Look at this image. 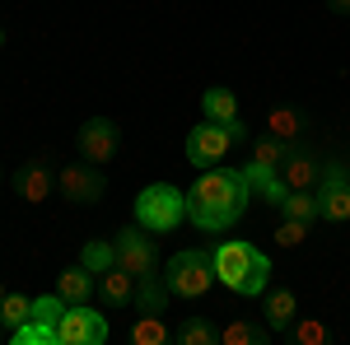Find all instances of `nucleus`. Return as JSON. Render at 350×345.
<instances>
[{
    "label": "nucleus",
    "instance_id": "obj_1",
    "mask_svg": "<svg viewBox=\"0 0 350 345\" xmlns=\"http://www.w3.org/2000/svg\"><path fill=\"white\" fill-rule=\"evenodd\" d=\"M247 196H252V182L243 168H206L196 187L187 191V219L206 234H224L239 224V215L247 210Z\"/></svg>",
    "mask_w": 350,
    "mask_h": 345
},
{
    "label": "nucleus",
    "instance_id": "obj_2",
    "mask_svg": "<svg viewBox=\"0 0 350 345\" xmlns=\"http://www.w3.org/2000/svg\"><path fill=\"white\" fill-rule=\"evenodd\" d=\"M211 262H215V280L229 285L234 294H267L271 262H267V252H257L252 243H243V238L219 243L211 252Z\"/></svg>",
    "mask_w": 350,
    "mask_h": 345
},
{
    "label": "nucleus",
    "instance_id": "obj_3",
    "mask_svg": "<svg viewBox=\"0 0 350 345\" xmlns=\"http://www.w3.org/2000/svg\"><path fill=\"white\" fill-rule=\"evenodd\" d=\"M187 219V191H178L173 182H154L135 196V224L145 234H173Z\"/></svg>",
    "mask_w": 350,
    "mask_h": 345
},
{
    "label": "nucleus",
    "instance_id": "obj_4",
    "mask_svg": "<svg viewBox=\"0 0 350 345\" xmlns=\"http://www.w3.org/2000/svg\"><path fill=\"white\" fill-rule=\"evenodd\" d=\"M163 285H168V294H178V299H201V294L215 285V262H211V252L187 247V252L168 257V266H163Z\"/></svg>",
    "mask_w": 350,
    "mask_h": 345
},
{
    "label": "nucleus",
    "instance_id": "obj_5",
    "mask_svg": "<svg viewBox=\"0 0 350 345\" xmlns=\"http://www.w3.org/2000/svg\"><path fill=\"white\" fill-rule=\"evenodd\" d=\"M56 187H61V201L66 206H98L103 201V191H108V182H103V173L94 168V163H66L61 173H56Z\"/></svg>",
    "mask_w": 350,
    "mask_h": 345
},
{
    "label": "nucleus",
    "instance_id": "obj_6",
    "mask_svg": "<svg viewBox=\"0 0 350 345\" xmlns=\"http://www.w3.org/2000/svg\"><path fill=\"white\" fill-rule=\"evenodd\" d=\"M103 341H108V322L89 303H70L56 322V345H103Z\"/></svg>",
    "mask_w": 350,
    "mask_h": 345
},
{
    "label": "nucleus",
    "instance_id": "obj_7",
    "mask_svg": "<svg viewBox=\"0 0 350 345\" xmlns=\"http://www.w3.org/2000/svg\"><path fill=\"white\" fill-rule=\"evenodd\" d=\"M313 196H318V219H332V224L350 219V173L341 163H323V182Z\"/></svg>",
    "mask_w": 350,
    "mask_h": 345
},
{
    "label": "nucleus",
    "instance_id": "obj_8",
    "mask_svg": "<svg viewBox=\"0 0 350 345\" xmlns=\"http://www.w3.org/2000/svg\"><path fill=\"white\" fill-rule=\"evenodd\" d=\"M112 247H117V266H126L131 275L159 271V247H154V238H145L140 224H135V229H122V234L112 238Z\"/></svg>",
    "mask_w": 350,
    "mask_h": 345
},
{
    "label": "nucleus",
    "instance_id": "obj_9",
    "mask_svg": "<svg viewBox=\"0 0 350 345\" xmlns=\"http://www.w3.org/2000/svg\"><path fill=\"white\" fill-rule=\"evenodd\" d=\"M234 150V140H229V131L219 126V122H201V126H191V135H187V159L196 163V168H215L224 154Z\"/></svg>",
    "mask_w": 350,
    "mask_h": 345
},
{
    "label": "nucleus",
    "instance_id": "obj_10",
    "mask_svg": "<svg viewBox=\"0 0 350 345\" xmlns=\"http://www.w3.org/2000/svg\"><path fill=\"white\" fill-rule=\"evenodd\" d=\"M117 140H122V131H117L112 117H89L80 126V154L89 163H108L117 154Z\"/></svg>",
    "mask_w": 350,
    "mask_h": 345
},
{
    "label": "nucleus",
    "instance_id": "obj_11",
    "mask_svg": "<svg viewBox=\"0 0 350 345\" xmlns=\"http://www.w3.org/2000/svg\"><path fill=\"white\" fill-rule=\"evenodd\" d=\"M280 178H285L290 191H313V187L323 182V163L313 159L308 150L290 145V154H285V163H280Z\"/></svg>",
    "mask_w": 350,
    "mask_h": 345
},
{
    "label": "nucleus",
    "instance_id": "obj_12",
    "mask_svg": "<svg viewBox=\"0 0 350 345\" xmlns=\"http://www.w3.org/2000/svg\"><path fill=\"white\" fill-rule=\"evenodd\" d=\"M14 191L24 196L28 206L52 201V163H47V159H28L24 168L14 173Z\"/></svg>",
    "mask_w": 350,
    "mask_h": 345
},
{
    "label": "nucleus",
    "instance_id": "obj_13",
    "mask_svg": "<svg viewBox=\"0 0 350 345\" xmlns=\"http://www.w3.org/2000/svg\"><path fill=\"white\" fill-rule=\"evenodd\" d=\"M98 299H103L108 308H126V303H135V275L126 271V266L103 271V275H98Z\"/></svg>",
    "mask_w": 350,
    "mask_h": 345
},
{
    "label": "nucleus",
    "instance_id": "obj_14",
    "mask_svg": "<svg viewBox=\"0 0 350 345\" xmlns=\"http://www.w3.org/2000/svg\"><path fill=\"white\" fill-rule=\"evenodd\" d=\"M98 290V275L89 271V266H66L61 275H56V294L66 299V303H89V294Z\"/></svg>",
    "mask_w": 350,
    "mask_h": 345
},
{
    "label": "nucleus",
    "instance_id": "obj_15",
    "mask_svg": "<svg viewBox=\"0 0 350 345\" xmlns=\"http://www.w3.org/2000/svg\"><path fill=\"white\" fill-rule=\"evenodd\" d=\"M126 341H131V345H168V341H173V331H168L163 313H135Z\"/></svg>",
    "mask_w": 350,
    "mask_h": 345
},
{
    "label": "nucleus",
    "instance_id": "obj_16",
    "mask_svg": "<svg viewBox=\"0 0 350 345\" xmlns=\"http://www.w3.org/2000/svg\"><path fill=\"white\" fill-rule=\"evenodd\" d=\"M262 313H267V327H271V331H290V327H295V318H299V303H295V294H290V290H271Z\"/></svg>",
    "mask_w": 350,
    "mask_h": 345
},
{
    "label": "nucleus",
    "instance_id": "obj_17",
    "mask_svg": "<svg viewBox=\"0 0 350 345\" xmlns=\"http://www.w3.org/2000/svg\"><path fill=\"white\" fill-rule=\"evenodd\" d=\"M163 303H168V285L159 280V271L135 275V313H163Z\"/></svg>",
    "mask_w": 350,
    "mask_h": 345
},
{
    "label": "nucleus",
    "instance_id": "obj_18",
    "mask_svg": "<svg viewBox=\"0 0 350 345\" xmlns=\"http://www.w3.org/2000/svg\"><path fill=\"white\" fill-rule=\"evenodd\" d=\"M304 126H308V117L299 107H271V117H267V131L275 140H285V145H295L299 135H304Z\"/></svg>",
    "mask_w": 350,
    "mask_h": 345
},
{
    "label": "nucleus",
    "instance_id": "obj_19",
    "mask_svg": "<svg viewBox=\"0 0 350 345\" xmlns=\"http://www.w3.org/2000/svg\"><path fill=\"white\" fill-rule=\"evenodd\" d=\"M275 331L271 327H257V322H229L224 331H219V341L224 345H267Z\"/></svg>",
    "mask_w": 350,
    "mask_h": 345
},
{
    "label": "nucleus",
    "instance_id": "obj_20",
    "mask_svg": "<svg viewBox=\"0 0 350 345\" xmlns=\"http://www.w3.org/2000/svg\"><path fill=\"white\" fill-rule=\"evenodd\" d=\"M285 154H290V145H285V140H275L271 131L252 140V163H262V168H280Z\"/></svg>",
    "mask_w": 350,
    "mask_h": 345
},
{
    "label": "nucleus",
    "instance_id": "obj_21",
    "mask_svg": "<svg viewBox=\"0 0 350 345\" xmlns=\"http://www.w3.org/2000/svg\"><path fill=\"white\" fill-rule=\"evenodd\" d=\"M201 107H206V117H211V122H234V117H239V103H234V94H229V89H206V98H201Z\"/></svg>",
    "mask_w": 350,
    "mask_h": 345
},
{
    "label": "nucleus",
    "instance_id": "obj_22",
    "mask_svg": "<svg viewBox=\"0 0 350 345\" xmlns=\"http://www.w3.org/2000/svg\"><path fill=\"white\" fill-rule=\"evenodd\" d=\"M33 318V299H28V294H5V299H0V322H5V327H10V331H14V327H24V322Z\"/></svg>",
    "mask_w": 350,
    "mask_h": 345
},
{
    "label": "nucleus",
    "instance_id": "obj_23",
    "mask_svg": "<svg viewBox=\"0 0 350 345\" xmlns=\"http://www.w3.org/2000/svg\"><path fill=\"white\" fill-rule=\"evenodd\" d=\"M173 341L178 345H211V341H219V331L206 318H187L178 331H173Z\"/></svg>",
    "mask_w": 350,
    "mask_h": 345
},
{
    "label": "nucleus",
    "instance_id": "obj_24",
    "mask_svg": "<svg viewBox=\"0 0 350 345\" xmlns=\"http://www.w3.org/2000/svg\"><path fill=\"white\" fill-rule=\"evenodd\" d=\"M10 341H14V345H56V327L28 318L24 327H14V331H10Z\"/></svg>",
    "mask_w": 350,
    "mask_h": 345
},
{
    "label": "nucleus",
    "instance_id": "obj_25",
    "mask_svg": "<svg viewBox=\"0 0 350 345\" xmlns=\"http://www.w3.org/2000/svg\"><path fill=\"white\" fill-rule=\"evenodd\" d=\"M80 262L89 266L94 275H103V271H112V266H117V247H112V243H84Z\"/></svg>",
    "mask_w": 350,
    "mask_h": 345
},
{
    "label": "nucleus",
    "instance_id": "obj_26",
    "mask_svg": "<svg viewBox=\"0 0 350 345\" xmlns=\"http://www.w3.org/2000/svg\"><path fill=\"white\" fill-rule=\"evenodd\" d=\"M280 210L290 215V219H308V224H313V219H318V196H313V191H290V196L280 201Z\"/></svg>",
    "mask_w": 350,
    "mask_h": 345
},
{
    "label": "nucleus",
    "instance_id": "obj_27",
    "mask_svg": "<svg viewBox=\"0 0 350 345\" xmlns=\"http://www.w3.org/2000/svg\"><path fill=\"white\" fill-rule=\"evenodd\" d=\"M66 308H70V303H66L61 294H42V299H33V322H47V327H56Z\"/></svg>",
    "mask_w": 350,
    "mask_h": 345
},
{
    "label": "nucleus",
    "instance_id": "obj_28",
    "mask_svg": "<svg viewBox=\"0 0 350 345\" xmlns=\"http://www.w3.org/2000/svg\"><path fill=\"white\" fill-rule=\"evenodd\" d=\"M290 336H295L299 345H327V341H332V336H327V327H323V322H313V318H308V322H299V318H295Z\"/></svg>",
    "mask_w": 350,
    "mask_h": 345
},
{
    "label": "nucleus",
    "instance_id": "obj_29",
    "mask_svg": "<svg viewBox=\"0 0 350 345\" xmlns=\"http://www.w3.org/2000/svg\"><path fill=\"white\" fill-rule=\"evenodd\" d=\"M304 238H308V219H290V215H285V224L275 229V243H280V247H299Z\"/></svg>",
    "mask_w": 350,
    "mask_h": 345
},
{
    "label": "nucleus",
    "instance_id": "obj_30",
    "mask_svg": "<svg viewBox=\"0 0 350 345\" xmlns=\"http://www.w3.org/2000/svg\"><path fill=\"white\" fill-rule=\"evenodd\" d=\"M219 126L229 131V140H234V145H243V140H247V122H243V117H234V122H219Z\"/></svg>",
    "mask_w": 350,
    "mask_h": 345
},
{
    "label": "nucleus",
    "instance_id": "obj_31",
    "mask_svg": "<svg viewBox=\"0 0 350 345\" xmlns=\"http://www.w3.org/2000/svg\"><path fill=\"white\" fill-rule=\"evenodd\" d=\"M327 10L332 14H350V0H327Z\"/></svg>",
    "mask_w": 350,
    "mask_h": 345
},
{
    "label": "nucleus",
    "instance_id": "obj_32",
    "mask_svg": "<svg viewBox=\"0 0 350 345\" xmlns=\"http://www.w3.org/2000/svg\"><path fill=\"white\" fill-rule=\"evenodd\" d=\"M0 341H10V327H5V322H0Z\"/></svg>",
    "mask_w": 350,
    "mask_h": 345
},
{
    "label": "nucleus",
    "instance_id": "obj_33",
    "mask_svg": "<svg viewBox=\"0 0 350 345\" xmlns=\"http://www.w3.org/2000/svg\"><path fill=\"white\" fill-rule=\"evenodd\" d=\"M5 294H10V290H5V285H0V299H5Z\"/></svg>",
    "mask_w": 350,
    "mask_h": 345
}]
</instances>
